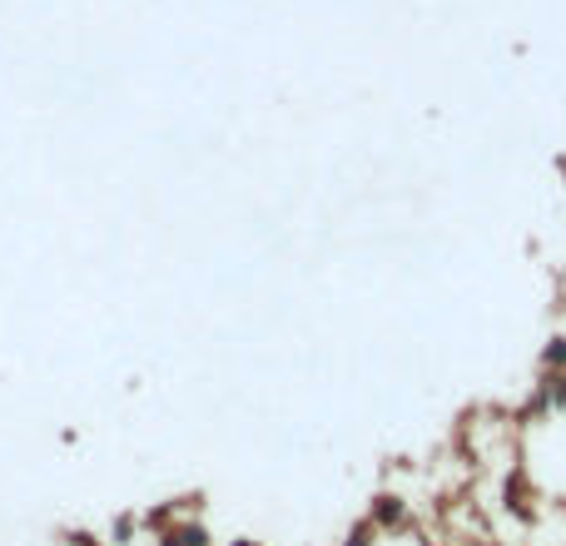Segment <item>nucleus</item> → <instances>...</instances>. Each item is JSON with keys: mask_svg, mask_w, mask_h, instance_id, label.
<instances>
[{"mask_svg": "<svg viewBox=\"0 0 566 546\" xmlns=\"http://www.w3.org/2000/svg\"><path fill=\"white\" fill-rule=\"evenodd\" d=\"M368 522H373L378 532H398V527L408 522V502H403V497H393V492H383V497H373Z\"/></svg>", "mask_w": 566, "mask_h": 546, "instance_id": "f257e3e1", "label": "nucleus"}, {"mask_svg": "<svg viewBox=\"0 0 566 546\" xmlns=\"http://www.w3.org/2000/svg\"><path fill=\"white\" fill-rule=\"evenodd\" d=\"M154 546H209V532L199 522H174L169 532H159Z\"/></svg>", "mask_w": 566, "mask_h": 546, "instance_id": "f03ea898", "label": "nucleus"}, {"mask_svg": "<svg viewBox=\"0 0 566 546\" xmlns=\"http://www.w3.org/2000/svg\"><path fill=\"white\" fill-rule=\"evenodd\" d=\"M542 373H547V378H552V373H566V333L547 338V348H542Z\"/></svg>", "mask_w": 566, "mask_h": 546, "instance_id": "7ed1b4c3", "label": "nucleus"}, {"mask_svg": "<svg viewBox=\"0 0 566 546\" xmlns=\"http://www.w3.org/2000/svg\"><path fill=\"white\" fill-rule=\"evenodd\" d=\"M343 546H378V527H373V522L363 517V522H358V527H353V532L343 537Z\"/></svg>", "mask_w": 566, "mask_h": 546, "instance_id": "20e7f679", "label": "nucleus"}, {"mask_svg": "<svg viewBox=\"0 0 566 546\" xmlns=\"http://www.w3.org/2000/svg\"><path fill=\"white\" fill-rule=\"evenodd\" d=\"M542 393H547L552 408H566V373H552V378L542 383Z\"/></svg>", "mask_w": 566, "mask_h": 546, "instance_id": "39448f33", "label": "nucleus"}, {"mask_svg": "<svg viewBox=\"0 0 566 546\" xmlns=\"http://www.w3.org/2000/svg\"><path fill=\"white\" fill-rule=\"evenodd\" d=\"M135 532H140V517H115V527H110V537L125 546V542H135Z\"/></svg>", "mask_w": 566, "mask_h": 546, "instance_id": "423d86ee", "label": "nucleus"}, {"mask_svg": "<svg viewBox=\"0 0 566 546\" xmlns=\"http://www.w3.org/2000/svg\"><path fill=\"white\" fill-rule=\"evenodd\" d=\"M65 542H70V546H100V542H95V537H90V532H70Z\"/></svg>", "mask_w": 566, "mask_h": 546, "instance_id": "0eeeda50", "label": "nucleus"}, {"mask_svg": "<svg viewBox=\"0 0 566 546\" xmlns=\"http://www.w3.org/2000/svg\"><path fill=\"white\" fill-rule=\"evenodd\" d=\"M229 546H259V542H229Z\"/></svg>", "mask_w": 566, "mask_h": 546, "instance_id": "6e6552de", "label": "nucleus"}]
</instances>
